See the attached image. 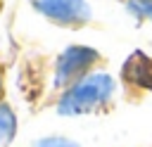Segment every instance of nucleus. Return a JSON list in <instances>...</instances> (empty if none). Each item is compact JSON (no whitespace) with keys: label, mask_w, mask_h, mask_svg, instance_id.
Returning <instances> with one entry per match:
<instances>
[{"label":"nucleus","mask_w":152,"mask_h":147,"mask_svg":"<svg viewBox=\"0 0 152 147\" xmlns=\"http://www.w3.org/2000/svg\"><path fill=\"white\" fill-rule=\"evenodd\" d=\"M112 78L104 74L90 76L86 81H81L64 100H62V111L64 114H78V111H88L97 104H102L109 95H112Z\"/></svg>","instance_id":"nucleus-1"},{"label":"nucleus","mask_w":152,"mask_h":147,"mask_svg":"<svg viewBox=\"0 0 152 147\" xmlns=\"http://www.w3.org/2000/svg\"><path fill=\"white\" fill-rule=\"evenodd\" d=\"M95 57H97V55H95L93 50H88V47H71V50L62 57V64H59V81L71 78L74 74L83 71Z\"/></svg>","instance_id":"nucleus-4"},{"label":"nucleus","mask_w":152,"mask_h":147,"mask_svg":"<svg viewBox=\"0 0 152 147\" xmlns=\"http://www.w3.org/2000/svg\"><path fill=\"white\" fill-rule=\"evenodd\" d=\"M124 76L135 83L138 88H147L152 90V57H147L145 52H133L126 64H124Z\"/></svg>","instance_id":"nucleus-3"},{"label":"nucleus","mask_w":152,"mask_h":147,"mask_svg":"<svg viewBox=\"0 0 152 147\" xmlns=\"http://www.w3.org/2000/svg\"><path fill=\"white\" fill-rule=\"evenodd\" d=\"M36 5L52 19L59 21H78L86 19L88 7L83 0H36Z\"/></svg>","instance_id":"nucleus-2"},{"label":"nucleus","mask_w":152,"mask_h":147,"mask_svg":"<svg viewBox=\"0 0 152 147\" xmlns=\"http://www.w3.org/2000/svg\"><path fill=\"white\" fill-rule=\"evenodd\" d=\"M131 7L140 17H152V0H131Z\"/></svg>","instance_id":"nucleus-5"}]
</instances>
